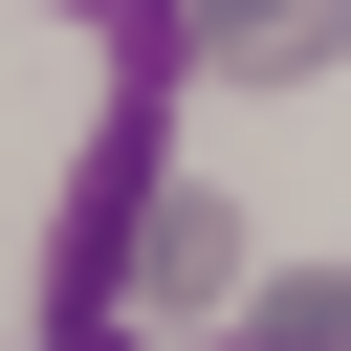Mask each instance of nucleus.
Returning <instances> with one entry per match:
<instances>
[{
    "label": "nucleus",
    "instance_id": "obj_1",
    "mask_svg": "<svg viewBox=\"0 0 351 351\" xmlns=\"http://www.w3.org/2000/svg\"><path fill=\"white\" fill-rule=\"evenodd\" d=\"M176 66L197 88H329L351 66V0H176Z\"/></svg>",
    "mask_w": 351,
    "mask_h": 351
},
{
    "label": "nucleus",
    "instance_id": "obj_2",
    "mask_svg": "<svg viewBox=\"0 0 351 351\" xmlns=\"http://www.w3.org/2000/svg\"><path fill=\"white\" fill-rule=\"evenodd\" d=\"M241 351H351V263H285V285H241Z\"/></svg>",
    "mask_w": 351,
    "mask_h": 351
}]
</instances>
